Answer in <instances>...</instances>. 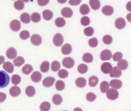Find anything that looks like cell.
<instances>
[{
    "label": "cell",
    "instance_id": "1",
    "mask_svg": "<svg viewBox=\"0 0 131 111\" xmlns=\"http://www.w3.org/2000/svg\"><path fill=\"white\" fill-rule=\"evenodd\" d=\"M10 82L9 76L4 70H0V88L7 86Z\"/></svg>",
    "mask_w": 131,
    "mask_h": 111
},
{
    "label": "cell",
    "instance_id": "2",
    "mask_svg": "<svg viewBox=\"0 0 131 111\" xmlns=\"http://www.w3.org/2000/svg\"><path fill=\"white\" fill-rule=\"evenodd\" d=\"M106 92L107 98L111 100H115L117 99L119 96L118 91L114 88L108 89Z\"/></svg>",
    "mask_w": 131,
    "mask_h": 111
},
{
    "label": "cell",
    "instance_id": "3",
    "mask_svg": "<svg viewBox=\"0 0 131 111\" xmlns=\"http://www.w3.org/2000/svg\"><path fill=\"white\" fill-rule=\"evenodd\" d=\"M62 63L64 67L67 68H71L74 66L75 61L72 58L66 57L62 60Z\"/></svg>",
    "mask_w": 131,
    "mask_h": 111
},
{
    "label": "cell",
    "instance_id": "4",
    "mask_svg": "<svg viewBox=\"0 0 131 111\" xmlns=\"http://www.w3.org/2000/svg\"><path fill=\"white\" fill-rule=\"evenodd\" d=\"M53 44L57 47L61 46L63 42V38L60 33H56L53 39Z\"/></svg>",
    "mask_w": 131,
    "mask_h": 111
},
{
    "label": "cell",
    "instance_id": "5",
    "mask_svg": "<svg viewBox=\"0 0 131 111\" xmlns=\"http://www.w3.org/2000/svg\"><path fill=\"white\" fill-rule=\"evenodd\" d=\"M100 57L102 61L109 60L112 57V53L108 49H104L101 51Z\"/></svg>",
    "mask_w": 131,
    "mask_h": 111
},
{
    "label": "cell",
    "instance_id": "6",
    "mask_svg": "<svg viewBox=\"0 0 131 111\" xmlns=\"http://www.w3.org/2000/svg\"><path fill=\"white\" fill-rule=\"evenodd\" d=\"M31 43L35 46H39L42 42V39L41 36L37 34H33L30 38Z\"/></svg>",
    "mask_w": 131,
    "mask_h": 111
},
{
    "label": "cell",
    "instance_id": "7",
    "mask_svg": "<svg viewBox=\"0 0 131 111\" xmlns=\"http://www.w3.org/2000/svg\"><path fill=\"white\" fill-rule=\"evenodd\" d=\"M112 65L109 62H104L101 66V71L105 74L110 73L112 71Z\"/></svg>",
    "mask_w": 131,
    "mask_h": 111
},
{
    "label": "cell",
    "instance_id": "8",
    "mask_svg": "<svg viewBox=\"0 0 131 111\" xmlns=\"http://www.w3.org/2000/svg\"><path fill=\"white\" fill-rule=\"evenodd\" d=\"M10 29L13 31H18L21 28L20 22L17 20H12L10 23Z\"/></svg>",
    "mask_w": 131,
    "mask_h": 111
},
{
    "label": "cell",
    "instance_id": "9",
    "mask_svg": "<svg viewBox=\"0 0 131 111\" xmlns=\"http://www.w3.org/2000/svg\"><path fill=\"white\" fill-rule=\"evenodd\" d=\"M7 57L9 59H14L16 58L17 53L16 49L13 47L9 48L6 52Z\"/></svg>",
    "mask_w": 131,
    "mask_h": 111
},
{
    "label": "cell",
    "instance_id": "10",
    "mask_svg": "<svg viewBox=\"0 0 131 111\" xmlns=\"http://www.w3.org/2000/svg\"><path fill=\"white\" fill-rule=\"evenodd\" d=\"M115 25L118 29H122L126 26L125 20L123 18L119 17L115 21Z\"/></svg>",
    "mask_w": 131,
    "mask_h": 111
},
{
    "label": "cell",
    "instance_id": "11",
    "mask_svg": "<svg viewBox=\"0 0 131 111\" xmlns=\"http://www.w3.org/2000/svg\"><path fill=\"white\" fill-rule=\"evenodd\" d=\"M55 81L54 78L52 77H48L45 78L42 81V85L46 87L52 86Z\"/></svg>",
    "mask_w": 131,
    "mask_h": 111
},
{
    "label": "cell",
    "instance_id": "12",
    "mask_svg": "<svg viewBox=\"0 0 131 111\" xmlns=\"http://www.w3.org/2000/svg\"><path fill=\"white\" fill-rule=\"evenodd\" d=\"M21 90L20 88L17 86H13L9 89L10 95L13 97H17L20 94Z\"/></svg>",
    "mask_w": 131,
    "mask_h": 111
},
{
    "label": "cell",
    "instance_id": "13",
    "mask_svg": "<svg viewBox=\"0 0 131 111\" xmlns=\"http://www.w3.org/2000/svg\"><path fill=\"white\" fill-rule=\"evenodd\" d=\"M122 75L121 70L119 69L117 66L113 67L112 71L110 73V76L112 78H118Z\"/></svg>",
    "mask_w": 131,
    "mask_h": 111
},
{
    "label": "cell",
    "instance_id": "14",
    "mask_svg": "<svg viewBox=\"0 0 131 111\" xmlns=\"http://www.w3.org/2000/svg\"><path fill=\"white\" fill-rule=\"evenodd\" d=\"M110 86H111L114 89H119L122 87V83L121 80L118 79H113L110 81L109 84Z\"/></svg>",
    "mask_w": 131,
    "mask_h": 111
},
{
    "label": "cell",
    "instance_id": "15",
    "mask_svg": "<svg viewBox=\"0 0 131 111\" xmlns=\"http://www.w3.org/2000/svg\"><path fill=\"white\" fill-rule=\"evenodd\" d=\"M61 13L63 17L69 18L72 16L73 11L71 8L69 7H64L62 9L61 11Z\"/></svg>",
    "mask_w": 131,
    "mask_h": 111
},
{
    "label": "cell",
    "instance_id": "16",
    "mask_svg": "<svg viewBox=\"0 0 131 111\" xmlns=\"http://www.w3.org/2000/svg\"><path fill=\"white\" fill-rule=\"evenodd\" d=\"M41 78H42V76L41 73L37 71L33 72L31 76V80L35 83L39 82L41 80Z\"/></svg>",
    "mask_w": 131,
    "mask_h": 111
},
{
    "label": "cell",
    "instance_id": "17",
    "mask_svg": "<svg viewBox=\"0 0 131 111\" xmlns=\"http://www.w3.org/2000/svg\"><path fill=\"white\" fill-rule=\"evenodd\" d=\"M72 50V46L69 44L67 43L64 44L62 47H61V52L64 55H68L69 54Z\"/></svg>",
    "mask_w": 131,
    "mask_h": 111
},
{
    "label": "cell",
    "instance_id": "18",
    "mask_svg": "<svg viewBox=\"0 0 131 111\" xmlns=\"http://www.w3.org/2000/svg\"><path fill=\"white\" fill-rule=\"evenodd\" d=\"M101 11L105 15H111L114 12V9L111 6L106 5L102 8Z\"/></svg>",
    "mask_w": 131,
    "mask_h": 111
},
{
    "label": "cell",
    "instance_id": "19",
    "mask_svg": "<svg viewBox=\"0 0 131 111\" xmlns=\"http://www.w3.org/2000/svg\"><path fill=\"white\" fill-rule=\"evenodd\" d=\"M3 68L8 73H12L14 71V65L10 62H6L3 66Z\"/></svg>",
    "mask_w": 131,
    "mask_h": 111
},
{
    "label": "cell",
    "instance_id": "20",
    "mask_svg": "<svg viewBox=\"0 0 131 111\" xmlns=\"http://www.w3.org/2000/svg\"><path fill=\"white\" fill-rule=\"evenodd\" d=\"M128 65V62L126 60L121 59V60L118 61L117 67L120 70H124L127 68Z\"/></svg>",
    "mask_w": 131,
    "mask_h": 111
},
{
    "label": "cell",
    "instance_id": "21",
    "mask_svg": "<svg viewBox=\"0 0 131 111\" xmlns=\"http://www.w3.org/2000/svg\"><path fill=\"white\" fill-rule=\"evenodd\" d=\"M75 84L78 87H84L86 84V80L85 78L82 77L78 78L75 81Z\"/></svg>",
    "mask_w": 131,
    "mask_h": 111
},
{
    "label": "cell",
    "instance_id": "22",
    "mask_svg": "<svg viewBox=\"0 0 131 111\" xmlns=\"http://www.w3.org/2000/svg\"><path fill=\"white\" fill-rule=\"evenodd\" d=\"M43 18L46 21H49L51 20L53 16V13L50 10L46 9L42 12Z\"/></svg>",
    "mask_w": 131,
    "mask_h": 111
},
{
    "label": "cell",
    "instance_id": "23",
    "mask_svg": "<svg viewBox=\"0 0 131 111\" xmlns=\"http://www.w3.org/2000/svg\"><path fill=\"white\" fill-rule=\"evenodd\" d=\"M20 19L21 22L25 24H28L31 21V17L29 13L25 12L20 15Z\"/></svg>",
    "mask_w": 131,
    "mask_h": 111
},
{
    "label": "cell",
    "instance_id": "24",
    "mask_svg": "<svg viewBox=\"0 0 131 111\" xmlns=\"http://www.w3.org/2000/svg\"><path fill=\"white\" fill-rule=\"evenodd\" d=\"M90 5L93 10H97L100 8V3L98 0H90L89 1Z\"/></svg>",
    "mask_w": 131,
    "mask_h": 111
},
{
    "label": "cell",
    "instance_id": "25",
    "mask_svg": "<svg viewBox=\"0 0 131 111\" xmlns=\"http://www.w3.org/2000/svg\"><path fill=\"white\" fill-rule=\"evenodd\" d=\"M50 68V63L48 61H45L42 62L40 66V70L41 72L45 73L49 71Z\"/></svg>",
    "mask_w": 131,
    "mask_h": 111
},
{
    "label": "cell",
    "instance_id": "26",
    "mask_svg": "<svg viewBox=\"0 0 131 111\" xmlns=\"http://www.w3.org/2000/svg\"><path fill=\"white\" fill-rule=\"evenodd\" d=\"M25 92L27 96L30 97H33L35 94V89L32 86H28L26 88Z\"/></svg>",
    "mask_w": 131,
    "mask_h": 111
},
{
    "label": "cell",
    "instance_id": "27",
    "mask_svg": "<svg viewBox=\"0 0 131 111\" xmlns=\"http://www.w3.org/2000/svg\"><path fill=\"white\" fill-rule=\"evenodd\" d=\"M98 78L95 76H92L89 79V85L91 87H95L98 83Z\"/></svg>",
    "mask_w": 131,
    "mask_h": 111
},
{
    "label": "cell",
    "instance_id": "28",
    "mask_svg": "<svg viewBox=\"0 0 131 111\" xmlns=\"http://www.w3.org/2000/svg\"><path fill=\"white\" fill-rule=\"evenodd\" d=\"M52 101L55 105H60L62 102V98L59 94H55L52 97Z\"/></svg>",
    "mask_w": 131,
    "mask_h": 111
},
{
    "label": "cell",
    "instance_id": "29",
    "mask_svg": "<svg viewBox=\"0 0 131 111\" xmlns=\"http://www.w3.org/2000/svg\"><path fill=\"white\" fill-rule=\"evenodd\" d=\"M109 87H110V85L109 83L106 81H102L100 85V91L102 93H105L106 92V91L109 89Z\"/></svg>",
    "mask_w": 131,
    "mask_h": 111
},
{
    "label": "cell",
    "instance_id": "30",
    "mask_svg": "<svg viewBox=\"0 0 131 111\" xmlns=\"http://www.w3.org/2000/svg\"><path fill=\"white\" fill-rule=\"evenodd\" d=\"M25 63V59L23 57L19 56L13 60V64L16 67H20Z\"/></svg>",
    "mask_w": 131,
    "mask_h": 111
},
{
    "label": "cell",
    "instance_id": "31",
    "mask_svg": "<svg viewBox=\"0 0 131 111\" xmlns=\"http://www.w3.org/2000/svg\"><path fill=\"white\" fill-rule=\"evenodd\" d=\"M33 69V67L31 65L27 64L23 67L21 71L25 75H29L32 71Z\"/></svg>",
    "mask_w": 131,
    "mask_h": 111
},
{
    "label": "cell",
    "instance_id": "32",
    "mask_svg": "<svg viewBox=\"0 0 131 111\" xmlns=\"http://www.w3.org/2000/svg\"><path fill=\"white\" fill-rule=\"evenodd\" d=\"M79 11L82 15L87 14L90 12V8L88 5L82 4L80 7Z\"/></svg>",
    "mask_w": 131,
    "mask_h": 111
},
{
    "label": "cell",
    "instance_id": "33",
    "mask_svg": "<svg viewBox=\"0 0 131 111\" xmlns=\"http://www.w3.org/2000/svg\"><path fill=\"white\" fill-rule=\"evenodd\" d=\"M82 60L84 62L91 63L93 60V57L92 54L90 53H85L82 56Z\"/></svg>",
    "mask_w": 131,
    "mask_h": 111
},
{
    "label": "cell",
    "instance_id": "34",
    "mask_svg": "<svg viewBox=\"0 0 131 111\" xmlns=\"http://www.w3.org/2000/svg\"><path fill=\"white\" fill-rule=\"evenodd\" d=\"M40 109L41 111H48L51 108V104L49 102H43L40 105Z\"/></svg>",
    "mask_w": 131,
    "mask_h": 111
},
{
    "label": "cell",
    "instance_id": "35",
    "mask_svg": "<svg viewBox=\"0 0 131 111\" xmlns=\"http://www.w3.org/2000/svg\"><path fill=\"white\" fill-rule=\"evenodd\" d=\"M55 24L57 27H62L66 25V21L63 17H57L55 21Z\"/></svg>",
    "mask_w": 131,
    "mask_h": 111
},
{
    "label": "cell",
    "instance_id": "36",
    "mask_svg": "<svg viewBox=\"0 0 131 111\" xmlns=\"http://www.w3.org/2000/svg\"><path fill=\"white\" fill-rule=\"evenodd\" d=\"M88 67L86 64H80L78 66L77 70L81 74H83L86 73L88 71Z\"/></svg>",
    "mask_w": 131,
    "mask_h": 111
},
{
    "label": "cell",
    "instance_id": "37",
    "mask_svg": "<svg viewBox=\"0 0 131 111\" xmlns=\"http://www.w3.org/2000/svg\"><path fill=\"white\" fill-rule=\"evenodd\" d=\"M24 3L23 1H16L14 3V8L17 10H23L24 8Z\"/></svg>",
    "mask_w": 131,
    "mask_h": 111
},
{
    "label": "cell",
    "instance_id": "38",
    "mask_svg": "<svg viewBox=\"0 0 131 111\" xmlns=\"http://www.w3.org/2000/svg\"><path fill=\"white\" fill-rule=\"evenodd\" d=\"M60 67V64L58 61H54L51 63V69L53 71H57L59 70Z\"/></svg>",
    "mask_w": 131,
    "mask_h": 111
},
{
    "label": "cell",
    "instance_id": "39",
    "mask_svg": "<svg viewBox=\"0 0 131 111\" xmlns=\"http://www.w3.org/2000/svg\"><path fill=\"white\" fill-rule=\"evenodd\" d=\"M31 20L34 23L39 22L41 20L40 15L37 12L33 13L31 16Z\"/></svg>",
    "mask_w": 131,
    "mask_h": 111
},
{
    "label": "cell",
    "instance_id": "40",
    "mask_svg": "<svg viewBox=\"0 0 131 111\" xmlns=\"http://www.w3.org/2000/svg\"><path fill=\"white\" fill-rule=\"evenodd\" d=\"M21 81V78L18 75H13L11 78V82L14 85L18 84Z\"/></svg>",
    "mask_w": 131,
    "mask_h": 111
},
{
    "label": "cell",
    "instance_id": "41",
    "mask_svg": "<svg viewBox=\"0 0 131 111\" xmlns=\"http://www.w3.org/2000/svg\"><path fill=\"white\" fill-rule=\"evenodd\" d=\"M55 87L56 89L58 90H62L65 87V84L63 81L61 80H58L56 82Z\"/></svg>",
    "mask_w": 131,
    "mask_h": 111
},
{
    "label": "cell",
    "instance_id": "42",
    "mask_svg": "<svg viewBox=\"0 0 131 111\" xmlns=\"http://www.w3.org/2000/svg\"><path fill=\"white\" fill-rule=\"evenodd\" d=\"M102 41L103 43L106 45L111 44L113 42V38L112 36L108 34H106L103 36L102 38Z\"/></svg>",
    "mask_w": 131,
    "mask_h": 111
},
{
    "label": "cell",
    "instance_id": "43",
    "mask_svg": "<svg viewBox=\"0 0 131 111\" xmlns=\"http://www.w3.org/2000/svg\"><path fill=\"white\" fill-rule=\"evenodd\" d=\"M30 32L28 30H23L19 33V37L22 40H27L30 37Z\"/></svg>",
    "mask_w": 131,
    "mask_h": 111
},
{
    "label": "cell",
    "instance_id": "44",
    "mask_svg": "<svg viewBox=\"0 0 131 111\" xmlns=\"http://www.w3.org/2000/svg\"><path fill=\"white\" fill-rule=\"evenodd\" d=\"M83 32H84V34L86 36H90L93 35V34L94 33V30L92 27H86L85 28H84Z\"/></svg>",
    "mask_w": 131,
    "mask_h": 111
},
{
    "label": "cell",
    "instance_id": "45",
    "mask_svg": "<svg viewBox=\"0 0 131 111\" xmlns=\"http://www.w3.org/2000/svg\"><path fill=\"white\" fill-rule=\"evenodd\" d=\"M58 75L59 78H62V79H64L68 77L69 72L66 69H61L59 70V71L58 72Z\"/></svg>",
    "mask_w": 131,
    "mask_h": 111
},
{
    "label": "cell",
    "instance_id": "46",
    "mask_svg": "<svg viewBox=\"0 0 131 111\" xmlns=\"http://www.w3.org/2000/svg\"><path fill=\"white\" fill-rule=\"evenodd\" d=\"M88 44H89V46L91 47H93V48L96 47L98 45V40H97V38H91L89 40Z\"/></svg>",
    "mask_w": 131,
    "mask_h": 111
},
{
    "label": "cell",
    "instance_id": "47",
    "mask_svg": "<svg viewBox=\"0 0 131 111\" xmlns=\"http://www.w3.org/2000/svg\"><path fill=\"white\" fill-rule=\"evenodd\" d=\"M123 57V54L121 52H115L113 55H112V58L114 61H119L122 59Z\"/></svg>",
    "mask_w": 131,
    "mask_h": 111
},
{
    "label": "cell",
    "instance_id": "48",
    "mask_svg": "<svg viewBox=\"0 0 131 111\" xmlns=\"http://www.w3.org/2000/svg\"><path fill=\"white\" fill-rule=\"evenodd\" d=\"M90 23V19L88 16H84L80 19V23L82 26H88Z\"/></svg>",
    "mask_w": 131,
    "mask_h": 111
},
{
    "label": "cell",
    "instance_id": "49",
    "mask_svg": "<svg viewBox=\"0 0 131 111\" xmlns=\"http://www.w3.org/2000/svg\"><path fill=\"white\" fill-rule=\"evenodd\" d=\"M96 98V96L93 92H88L86 95V99L87 101L89 102H93L94 101Z\"/></svg>",
    "mask_w": 131,
    "mask_h": 111
},
{
    "label": "cell",
    "instance_id": "50",
    "mask_svg": "<svg viewBox=\"0 0 131 111\" xmlns=\"http://www.w3.org/2000/svg\"><path fill=\"white\" fill-rule=\"evenodd\" d=\"M49 2V1L48 0H38L37 3L40 6H43L48 4Z\"/></svg>",
    "mask_w": 131,
    "mask_h": 111
},
{
    "label": "cell",
    "instance_id": "51",
    "mask_svg": "<svg viewBox=\"0 0 131 111\" xmlns=\"http://www.w3.org/2000/svg\"><path fill=\"white\" fill-rule=\"evenodd\" d=\"M81 2V1L80 0H70L69 1V3L70 5H72V6H75V5H79L80 3Z\"/></svg>",
    "mask_w": 131,
    "mask_h": 111
},
{
    "label": "cell",
    "instance_id": "52",
    "mask_svg": "<svg viewBox=\"0 0 131 111\" xmlns=\"http://www.w3.org/2000/svg\"><path fill=\"white\" fill-rule=\"evenodd\" d=\"M6 94L5 93L0 92V103L3 102L6 99Z\"/></svg>",
    "mask_w": 131,
    "mask_h": 111
},
{
    "label": "cell",
    "instance_id": "53",
    "mask_svg": "<svg viewBox=\"0 0 131 111\" xmlns=\"http://www.w3.org/2000/svg\"><path fill=\"white\" fill-rule=\"evenodd\" d=\"M5 62V58L3 56L0 55V65L2 64Z\"/></svg>",
    "mask_w": 131,
    "mask_h": 111
},
{
    "label": "cell",
    "instance_id": "54",
    "mask_svg": "<svg viewBox=\"0 0 131 111\" xmlns=\"http://www.w3.org/2000/svg\"><path fill=\"white\" fill-rule=\"evenodd\" d=\"M130 3H131V2H129L126 5V9H127L129 11H131V10H130Z\"/></svg>",
    "mask_w": 131,
    "mask_h": 111
},
{
    "label": "cell",
    "instance_id": "55",
    "mask_svg": "<svg viewBox=\"0 0 131 111\" xmlns=\"http://www.w3.org/2000/svg\"><path fill=\"white\" fill-rule=\"evenodd\" d=\"M126 18L129 22H131V21L130 20V19L131 18V13H128L126 16Z\"/></svg>",
    "mask_w": 131,
    "mask_h": 111
},
{
    "label": "cell",
    "instance_id": "56",
    "mask_svg": "<svg viewBox=\"0 0 131 111\" xmlns=\"http://www.w3.org/2000/svg\"><path fill=\"white\" fill-rule=\"evenodd\" d=\"M73 111H83V110L80 107H76L74 109V110Z\"/></svg>",
    "mask_w": 131,
    "mask_h": 111
},
{
    "label": "cell",
    "instance_id": "57",
    "mask_svg": "<svg viewBox=\"0 0 131 111\" xmlns=\"http://www.w3.org/2000/svg\"><path fill=\"white\" fill-rule=\"evenodd\" d=\"M57 2H59V3H61V4H63L64 3H66L67 2V0H64V1H60V0H58L57 1Z\"/></svg>",
    "mask_w": 131,
    "mask_h": 111
},
{
    "label": "cell",
    "instance_id": "58",
    "mask_svg": "<svg viewBox=\"0 0 131 111\" xmlns=\"http://www.w3.org/2000/svg\"><path fill=\"white\" fill-rule=\"evenodd\" d=\"M62 111H68V110H62Z\"/></svg>",
    "mask_w": 131,
    "mask_h": 111
}]
</instances>
